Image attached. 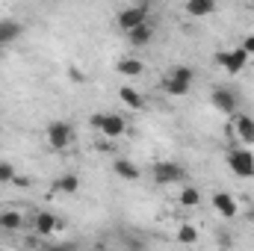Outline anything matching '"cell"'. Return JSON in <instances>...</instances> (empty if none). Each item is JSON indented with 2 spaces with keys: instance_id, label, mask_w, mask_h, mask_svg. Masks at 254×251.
Wrapping results in <instances>:
<instances>
[{
  "instance_id": "6da1fadb",
  "label": "cell",
  "mask_w": 254,
  "mask_h": 251,
  "mask_svg": "<svg viewBox=\"0 0 254 251\" xmlns=\"http://www.w3.org/2000/svg\"><path fill=\"white\" fill-rule=\"evenodd\" d=\"M89 125L95 127L98 133H104V139H119V136L127 133V122L122 116H116V113H95L89 119Z\"/></svg>"
},
{
  "instance_id": "7a4b0ae2",
  "label": "cell",
  "mask_w": 254,
  "mask_h": 251,
  "mask_svg": "<svg viewBox=\"0 0 254 251\" xmlns=\"http://www.w3.org/2000/svg\"><path fill=\"white\" fill-rule=\"evenodd\" d=\"M225 163H228V169L237 175V178H254V154L243 145V148H231L228 151V157H225Z\"/></svg>"
},
{
  "instance_id": "3957f363",
  "label": "cell",
  "mask_w": 254,
  "mask_h": 251,
  "mask_svg": "<svg viewBox=\"0 0 254 251\" xmlns=\"http://www.w3.org/2000/svg\"><path fill=\"white\" fill-rule=\"evenodd\" d=\"M190 86H192V68H187V65H175V68L169 71L166 83H163V89H166L169 95H175V98L187 95Z\"/></svg>"
},
{
  "instance_id": "277c9868",
  "label": "cell",
  "mask_w": 254,
  "mask_h": 251,
  "mask_svg": "<svg viewBox=\"0 0 254 251\" xmlns=\"http://www.w3.org/2000/svg\"><path fill=\"white\" fill-rule=\"evenodd\" d=\"M148 3H139V6H127V9H122L119 12V18H116V24L125 30V33H130V30H136V27H142V24H148Z\"/></svg>"
},
{
  "instance_id": "5b68a950",
  "label": "cell",
  "mask_w": 254,
  "mask_h": 251,
  "mask_svg": "<svg viewBox=\"0 0 254 251\" xmlns=\"http://www.w3.org/2000/svg\"><path fill=\"white\" fill-rule=\"evenodd\" d=\"M151 175H154V181L157 184H181L184 181V169L178 166V163H172V160H160V163H154L151 166Z\"/></svg>"
},
{
  "instance_id": "8992f818",
  "label": "cell",
  "mask_w": 254,
  "mask_h": 251,
  "mask_svg": "<svg viewBox=\"0 0 254 251\" xmlns=\"http://www.w3.org/2000/svg\"><path fill=\"white\" fill-rule=\"evenodd\" d=\"M249 60H252V57H249L243 48H231V51H225V54H219V57H216V63L222 65L228 74H240V71H246Z\"/></svg>"
},
{
  "instance_id": "52a82bcc",
  "label": "cell",
  "mask_w": 254,
  "mask_h": 251,
  "mask_svg": "<svg viewBox=\"0 0 254 251\" xmlns=\"http://www.w3.org/2000/svg\"><path fill=\"white\" fill-rule=\"evenodd\" d=\"M71 139H74L71 125H65V122H51V125H48V145H51L54 151H65V148L71 145Z\"/></svg>"
},
{
  "instance_id": "ba28073f",
  "label": "cell",
  "mask_w": 254,
  "mask_h": 251,
  "mask_svg": "<svg viewBox=\"0 0 254 251\" xmlns=\"http://www.w3.org/2000/svg\"><path fill=\"white\" fill-rule=\"evenodd\" d=\"M210 101H213V107L222 113V116H237V95L231 92V89H213V95H210Z\"/></svg>"
},
{
  "instance_id": "9c48e42d",
  "label": "cell",
  "mask_w": 254,
  "mask_h": 251,
  "mask_svg": "<svg viewBox=\"0 0 254 251\" xmlns=\"http://www.w3.org/2000/svg\"><path fill=\"white\" fill-rule=\"evenodd\" d=\"M33 231H36L39 237H51V234H57V231H60V219H57V213H51V210H39L36 219H33Z\"/></svg>"
},
{
  "instance_id": "30bf717a",
  "label": "cell",
  "mask_w": 254,
  "mask_h": 251,
  "mask_svg": "<svg viewBox=\"0 0 254 251\" xmlns=\"http://www.w3.org/2000/svg\"><path fill=\"white\" fill-rule=\"evenodd\" d=\"M213 207H216V213H219L222 219H234V216L240 213V204H237L234 195H228V192H216V195H213Z\"/></svg>"
},
{
  "instance_id": "8fae6325",
  "label": "cell",
  "mask_w": 254,
  "mask_h": 251,
  "mask_svg": "<svg viewBox=\"0 0 254 251\" xmlns=\"http://www.w3.org/2000/svg\"><path fill=\"white\" fill-rule=\"evenodd\" d=\"M234 133H237L240 142L254 145V119L252 116H237V119H234Z\"/></svg>"
},
{
  "instance_id": "7c38bea8",
  "label": "cell",
  "mask_w": 254,
  "mask_h": 251,
  "mask_svg": "<svg viewBox=\"0 0 254 251\" xmlns=\"http://www.w3.org/2000/svg\"><path fill=\"white\" fill-rule=\"evenodd\" d=\"M24 33V27H21V21H15V18H6V21H0V48L3 45H12L18 36Z\"/></svg>"
},
{
  "instance_id": "4fadbf2b",
  "label": "cell",
  "mask_w": 254,
  "mask_h": 251,
  "mask_svg": "<svg viewBox=\"0 0 254 251\" xmlns=\"http://www.w3.org/2000/svg\"><path fill=\"white\" fill-rule=\"evenodd\" d=\"M113 172H116L122 181H139V178H142V172H139V166H136L133 160H116V163H113Z\"/></svg>"
},
{
  "instance_id": "5bb4252c",
  "label": "cell",
  "mask_w": 254,
  "mask_h": 251,
  "mask_svg": "<svg viewBox=\"0 0 254 251\" xmlns=\"http://www.w3.org/2000/svg\"><path fill=\"white\" fill-rule=\"evenodd\" d=\"M216 12V0H187V15L192 18H207Z\"/></svg>"
},
{
  "instance_id": "9a60e30c",
  "label": "cell",
  "mask_w": 254,
  "mask_h": 251,
  "mask_svg": "<svg viewBox=\"0 0 254 251\" xmlns=\"http://www.w3.org/2000/svg\"><path fill=\"white\" fill-rule=\"evenodd\" d=\"M54 192H60V195H74L77 189H80V178L77 175H63V178H57L54 184H51Z\"/></svg>"
},
{
  "instance_id": "2e32d148",
  "label": "cell",
  "mask_w": 254,
  "mask_h": 251,
  "mask_svg": "<svg viewBox=\"0 0 254 251\" xmlns=\"http://www.w3.org/2000/svg\"><path fill=\"white\" fill-rule=\"evenodd\" d=\"M151 39H154V27H151V24H142V27H136V30L127 33V42H130L133 48H142V45H148Z\"/></svg>"
},
{
  "instance_id": "e0dca14e",
  "label": "cell",
  "mask_w": 254,
  "mask_h": 251,
  "mask_svg": "<svg viewBox=\"0 0 254 251\" xmlns=\"http://www.w3.org/2000/svg\"><path fill=\"white\" fill-rule=\"evenodd\" d=\"M119 98L125 101L127 107H130V110H142V107H145L142 95H139V92H136L133 86H122V89H119Z\"/></svg>"
},
{
  "instance_id": "ac0fdd59",
  "label": "cell",
  "mask_w": 254,
  "mask_h": 251,
  "mask_svg": "<svg viewBox=\"0 0 254 251\" xmlns=\"http://www.w3.org/2000/svg\"><path fill=\"white\" fill-rule=\"evenodd\" d=\"M175 240H178L181 246H195V243H198V228L190 225V222H187V225H181V228L175 231Z\"/></svg>"
},
{
  "instance_id": "d6986e66",
  "label": "cell",
  "mask_w": 254,
  "mask_h": 251,
  "mask_svg": "<svg viewBox=\"0 0 254 251\" xmlns=\"http://www.w3.org/2000/svg\"><path fill=\"white\" fill-rule=\"evenodd\" d=\"M119 74H125V77H139L142 71H145V65L139 63V60H133V57H125V60H119Z\"/></svg>"
},
{
  "instance_id": "ffe728a7",
  "label": "cell",
  "mask_w": 254,
  "mask_h": 251,
  "mask_svg": "<svg viewBox=\"0 0 254 251\" xmlns=\"http://www.w3.org/2000/svg\"><path fill=\"white\" fill-rule=\"evenodd\" d=\"M24 225V216L18 213V210H3L0 213V228H6V231H18Z\"/></svg>"
},
{
  "instance_id": "44dd1931",
  "label": "cell",
  "mask_w": 254,
  "mask_h": 251,
  "mask_svg": "<svg viewBox=\"0 0 254 251\" xmlns=\"http://www.w3.org/2000/svg\"><path fill=\"white\" fill-rule=\"evenodd\" d=\"M178 201H181V207H198V204H201V189L184 187L181 195H178Z\"/></svg>"
},
{
  "instance_id": "7402d4cb",
  "label": "cell",
  "mask_w": 254,
  "mask_h": 251,
  "mask_svg": "<svg viewBox=\"0 0 254 251\" xmlns=\"http://www.w3.org/2000/svg\"><path fill=\"white\" fill-rule=\"evenodd\" d=\"M12 181H15V166L0 160V184H12Z\"/></svg>"
},
{
  "instance_id": "603a6c76",
  "label": "cell",
  "mask_w": 254,
  "mask_h": 251,
  "mask_svg": "<svg viewBox=\"0 0 254 251\" xmlns=\"http://www.w3.org/2000/svg\"><path fill=\"white\" fill-rule=\"evenodd\" d=\"M240 48H243V51H246L249 57H254V33H252V36H246V39H243V45H240Z\"/></svg>"
},
{
  "instance_id": "cb8c5ba5",
  "label": "cell",
  "mask_w": 254,
  "mask_h": 251,
  "mask_svg": "<svg viewBox=\"0 0 254 251\" xmlns=\"http://www.w3.org/2000/svg\"><path fill=\"white\" fill-rule=\"evenodd\" d=\"M45 251H74V246L68 243V246H48Z\"/></svg>"
},
{
  "instance_id": "d4e9b609",
  "label": "cell",
  "mask_w": 254,
  "mask_h": 251,
  "mask_svg": "<svg viewBox=\"0 0 254 251\" xmlns=\"http://www.w3.org/2000/svg\"><path fill=\"white\" fill-rule=\"evenodd\" d=\"M74 83H83V71H77V68H71V74H68Z\"/></svg>"
},
{
  "instance_id": "484cf974",
  "label": "cell",
  "mask_w": 254,
  "mask_h": 251,
  "mask_svg": "<svg viewBox=\"0 0 254 251\" xmlns=\"http://www.w3.org/2000/svg\"><path fill=\"white\" fill-rule=\"evenodd\" d=\"M98 151H113V142H95Z\"/></svg>"
},
{
  "instance_id": "4316f807",
  "label": "cell",
  "mask_w": 254,
  "mask_h": 251,
  "mask_svg": "<svg viewBox=\"0 0 254 251\" xmlns=\"http://www.w3.org/2000/svg\"><path fill=\"white\" fill-rule=\"evenodd\" d=\"M252 6H254V3H252Z\"/></svg>"
}]
</instances>
